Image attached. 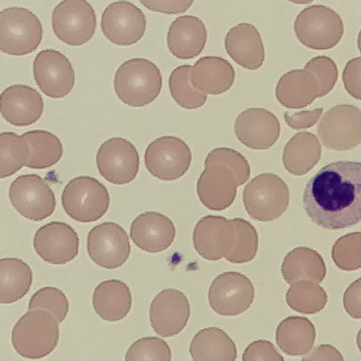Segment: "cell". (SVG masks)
<instances>
[{
  "label": "cell",
  "instance_id": "1",
  "mask_svg": "<svg viewBox=\"0 0 361 361\" xmlns=\"http://www.w3.org/2000/svg\"><path fill=\"white\" fill-rule=\"evenodd\" d=\"M302 204L311 221L325 229L361 221V162L342 160L323 166L307 183Z\"/></svg>",
  "mask_w": 361,
  "mask_h": 361
},
{
  "label": "cell",
  "instance_id": "2",
  "mask_svg": "<svg viewBox=\"0 0 361 361\" xmlns=\"http://www.w3.org/2000/svg\"><path fill=\"white\" fill-rule=\"evenodd\" d=\"M204 169L197 181V193L201 203L213 211L228 208L237 195V188L250 176V166L240 152L226 147L211 150Z\"/></svg>",
  "mask_w": 361,
  "mask_h": 361
},
{
  "label": "cell",
  "instance_id": "3",
  "mask_svg": "<svg viewBox=\"0 0 361 361\" xmlns=\"http://www.w3.org/2000/svg\"><path fill=\"white\" fill-rule=\"evenodd\" d=\"M114 87L118 98L132 107H142L154 102L162 88V75L152 61L133 58L116 70Z\"/></svg>",
  "mask_w": 361,
  "mask_h": 361
},
{
  "label": "cell",
  "instance_id": "4",
  "mask_svg": "<svg viewBox=\"0 0 361 361\" xmlns=\"http://www.w3.org/2000/svg\"><path fill=\"white\" fill-rule=\"evenodd\" d=\"M59 340V323L48 312L29 310L15 324L11 343L18 354L27 359H40L50 354Z\"/></svg>",
  "mask_w": 361,
  "mask_h": 361
},
{
  "label": "cell",
  "instance_id": "5",
  "mask_svg": "<svg viewBox=\"0 0 361 361\" xmlns=\"http://www.w3.org/2000/svg\"><path fill=\"white\" fill-rule=\"evenodd\" d=\"M290 192L286 183L276 174L263 173L244 188L243 202L252 219L271 221L281 216L289 205Z\"/></svg>",
  "mask_w": 361,
  "mask_h": 361
},
{
  "label": "cell",
  "instance_id": "6",
  "mask_svg": "<svg viewBox=\"0 0 361 361\" xmlns=\"http://www.w3.org/2000/svg\"><path fill=\"white\" fill-rule=\"evenodd\" d=\"M65 212L80 223L94 222L102 218L110 204L106 186L94 177H75L66 185L61 194Z\"/></svg>",
  "mask_w": 361,
  "mask_h": 361
},
{
  "label": "cell",
  "instance_id": "7",
  "mask_svg": "<svg viewBox=\"0 0 361 361\" xmlns=\"http://www.w3.org/2000/svg\"><path fill=\"white\" fill-rule=\"evenodd\" d=\"M295 34L306 47L327 50L341 39L344 25L340 16L324 5H312L302 9L294 22Z\"/></svg>",
  "mask_w": 361,
  "mask_h": 361
},
{
  "label": "cell",
  "instance_id": "8",
  "mask_svg": "<svg viewBox=\"0 0 361 361\" xmlns=\"http://www.w3.org/2000/svg\"><path fill=\"white\" fill-rule=\"evenodd\" d=\"M43 29L31 11L11 6L0 12V49L11 56H24L35 51L41 43Z\"/></svg>",
  "mask_w": 361,
  "mask_h": 361
},
{
  "label": "cell",
  "instance_id": "9",
  "mask_svg": "<svg viewBox=\"0 0 361 361\" xmlns=\"http://www.w3.org/2000/svg\"><path fill=\"white\" fill-rule=\"evenodd\" d=\"M144 160L152 176L161 180L172 181L181 178L188 171L192 152L181 138L164 135L148 145Z\"/></svg>",
  "mask_w": 361,
  "mask_h": 361
},
{
  "label": "cell",
  "instance_id": "10",
  "mask_svg": "<svg viewBox=\"0 0 361 361\" xmlns=\"http://www.w3.org/2000/svg\"><path fill=\"white\" fill-rule=\"evenodd\" d=\"M317 130L326 148L353 149L361 143V110L348 104L334 106L325 112Z\"/></svg>",
  "mask_w": 361,
  "mask_h": 361
},
{
  "label": "cell",
  "instance_id": "11",
  "mask_svg": "<svg viewBox=\"0 0 361 361\" xmlns=\"http://www.w3.org/2000/svg\"><path fill=\"white\" fill-rule=\"evenodd\" d=\"M51 27L54 35L63 42L81 46L94 35L97 16L87 1H62L52 11Z\"/></svg>",
  "mask_w": 361,
  "mask_h": 361
},
{
  "label": "cell",
  "instance_id": "12",
  "mask_svg": "<svg viewBox=\"0 0 361 361\" xmlns=\"http://www.w3.org/2000/svg\"><path fill=\"white\" fill-rule=\"evenodd\" d=\"M8 196L15 209L30 221L45 219L54 213L56 208L53 190L37 174H25L17 177L10 185Z\"/></svg>",
  "mask_w": 361,
  "mask_h": 361
},
{
  "label": "cell",
  "instance_id": "13",
  "mask_svg": "<svg viewBox=\"0 0 361 361\" xmlns=\"http://www.w3.org/2000/svg\"><path fill=\"white\" fill-rule=\"evenodd\" d=\"M255 288L245 275L236 271L219 274L210 284L208 302L218 314L226 317L238 315L252 305Z\"/></svg>",
  "mask_w": 361,
  "mask_h": 361
},
{
  "label": "cell",
  "instance_id": "14",
  "mask_svg": "<svg viewBox=\"0 0 361 361\" xmlns=\"http://www.w3.org/2000/svg\"><path fill=\"white\" fill-rule=\"evenodd\" d=\"M96 164L99 174L108 182L126 185L137 176L140 157L137 149L129 140L114 137L99 147Z\"/></svg>",
  "mask_w": 361,
  "mask_h": 361
},
{
  "label": "cell",
  "instance_id": "15",
  "mask_svg": "<svg viewBox=\"0 0 361 361\" xmlns=\"http://www.w3.org/2000/svg\"><path fill=\"white\" fill-rule=\"evenodd\" d=\"M87 251L99 267L114 269L128 259L130 244L125 229L119 224L107 221L93 227L87 236Z\"/></svg>",
  "mask_w": 361,
  "mask_h": 361
},
{
  "label": "cell",
  "instance_id": "16",
  "mask_svg": "<svg viewBox=\"0 0 361 361\" xmlns=\"http://www.w3.org/2000/svg\"><path fill=\"white\" fill-rule=\"evenodd\" d=\"M101 29L104 37L118 46H130L144 36L147 19L142 10L128 1L111 3L102 13Z\"/></svg>",
  "mask_w": 361,
  "mask_h": 361
},
{
  "label": "cell",
  "instance_id": "17",
  "mask_svg": "<svg viewBox=\"0 0 361 361\" xmlns=\"http://www.w3.org/2000/svg\"><path fill=\"white\" fill-rule=\"evenodd\" d=\"M33 76L47 97L60 99L68 95L75 84V72L69 59L59 51L47 49L37 53L32 65Z\"/></svg>",
  "mask_w": 361,
  "mask_h": 361
},
{
  "label": "cell",
  "instance_id": "18",
  "mask_svg": "<svg viewBox=\"0 0 361 361\" xmlns=\"http://www.w3.org/2000/svg\"><path fill=\"white\" fill-rule=\"evenodd\" d=\"M80 239L68 224L51 221L39 227L35 233L33 247L46 262L65 264L74 259L79 252Z\"/></svg>",
  "mask_w": 361,
  "mask_h": 361
},
{
  "label": "cell",
  "instance_id": "19",
  "mask_svg": "<svg viewBox=\"0 0 361 361\" xmlns=\"http://www.w3.org/2000/svg\"><path fill=\"white\" fill-rule=\"evenodd\" d=\"M236 237L233 219L221 216L207 215L195 224L192 233L193 246L204 259L217 261L232 250Z\"/></svg>",
  "mask_w": 361,
  "mask_h": 361
},
{
  "label": "cell",
  "instance_id": "20",
  "mask_svg": "<svg viewBox=\"0 0 361 361\" xmlns=\"http://www.w3.org/2000/svg\"><path fill=\"white\" fill-rule=\"evenodd\" d=\"M233 130L245 147L256 150L268 149L277 142L281 125L271 111L261 107L248 108L236 117Z\"/></svg>",
  "mask_w": 361,
  "mask_h": 361
},
{
  "label": "cell",
  "instance_id": "21",
  "mask_svg": "<svg viewBox=\"0 0 361 361\" xmlns=\"http://www.w3.org/2000/svg\"><path fill=\"white\" fill-rule=\"evenodd\" d=\"M149 315L155 333L162 337L173 336L180 333L188 324L190 302L179 290L164 289L152 301Z\"/></svg>",
  "mask_w": 361,
  "mask_h": 361
},
{
  "label": "cell",
  "instance_id": "22",
  "mask_svg": "<svg viewBox=\"0 0 361 361\" xmlns=\"http://www.w3.org/2000/svg\"><path fill=\"white\" fill-rule=\"evenodd\" d=\"M130 236L140 249L157 253L171 245L176 237V228L166 215L157 212H145L132 221Z\"/></svg>",
  "mask_w": 361,
  "mask_h": 361
},
{
  "label": "cell",
  "instance_id": "23",
  "mask_svg": "<svg viewBox=\"0 0 361 361\" xmlns=\"http://www.w3.org/2000/svg\"><path fill=\"white\" fill-rule=\"evenodd\" d=\"M4 118L15 126H27L37 122L44 111L41 94L33 87L22 84L6 88L0 97Z\"/></svg>",
  "mask_w": 361,
  "mask_h": 361
},
{
  "label": "cell",
  "instance_id": "24",
  "mask_svg": "<svg viewBox=\"0 0 361 361\" xmlns=\"http://www.w3.org/2000/svg\"><path fill=\"white\" fill-rule=\"evenodd\" d=\"M227 54L238 65L250 71L259 69L265 60V51L257 28L249 23L232 27L224 37Z\"/></svg>",
  "mask_w": 361,
  "mask_h": 361
},
{
  "label": "cell",
  "instance_id": "25",
  "mask_svg": "<svg viewBox=\"0 0 361 361\" xmlns=\"http://www.w3.org/2000/svg\"><path fill=\"white\" fill-rule=\"evenodd\" d=\"M207 28L202 20L191 15L176 18L169 25L166 44L169 51L182 60L200 55L207 43Z\"/></svg>",
  "mask_w": 361,
  "mask_h": 361
},
{
  "label": "cell",
  "instance_id": "26",
  "mask_svg": "<svg viewBox=\"0 0 361 361\" xmlns=\"http://www.w3.org/2000/svg\"><path fill=\"white\" fill-rule=\"evenodd\" d=\"M235 77L234 68L226 59L216 56L200 58L192 66V86L205 94L219 95L231 89Z\"/></svg>",
  "mask_w": 361,
  "mask_h": 361
},
{
  "label": "cell",
  "instance_id": "27",
  "mask_svg": "<svg viewBox=\"0 0 361 361\" xmlns=\"http://www.w3.org/2000/svg\"><path fill=\"white\" fill-rule=\"evenodd\" d=\"M278 102L288 109H300L319 98V87L314 76L303 69L285 73L275 87Z\"/></svg>",
  "mask_w": 361,
  "mask_h": 361
},
{
  "label": "cell",
  "instance_id": "28",
  "mask_svg": "<svg viewBox=\"0 0 361 361\" xmlns=\"http://www.w3.org/2000/svg\"><path fill=\"white\" fill-rule=\"evenodd\" d=\"M92 306L99 317L106 322L123 319L132 307L129 286L118 279H109L99 283L92 294Z\"/></svg>",
  "mask_w": 361,
  "mask_h": 361
},
{
  "label": "cell",
  "instance_id": "29",
  "mask_svg": "<svg viewBox=\"0 0 361 361\" xmlns=\"http://www.w3.org/2000/svg\"><path fill=\"white\" fill-rule=\"evenodd\" d=\"M322 155L317 137L312 133H295L286 144L282 154L285 169L296 176L307 173L317 165Z\"/></svg>",
  "mask_w": 361,
  "mask_h": 361
},
{
  "label": "cell",
  "instance_id": "30",
  "mask_svg": "<svg viewBox=\"0 0 361 361\" xmlns=\"http://www.w3.org/2000/svg\"><path fill=\"white\" fill-rule=\"evenodd\" d=\"M281 274L290 285L300 281L321 283L326 274L322 255L307 247H297L289 251L281 264Z\"/></svg>",
  "mask_w": 361,
  "mask_h": 361
},
{
  "label": "cell",
  "instance_id": "31",
  "mask_svg": "<svg viewBox=\"0 0 361 361\" xmlns=\"http://www.w3.org/2000/svg\"><path fill=\"white\" fill-rule=\"evenodd\" d=\"M189 353L197 361H233L238 356L235 342L224 330L215 326L199 331L190 342Z\"/></svg>",
  "mask_w": 361,
  "mask_h": 361
},
{
  "label": "cell",
  "instance_id": "32",
  "mask_svg": "<svg viewBox=\"0 0 361 361\" xmlns=\"http://www.w3.org/2000/svg\"><path fill=\"white\" fill-rule=\"evenodd\" d=\"M315 338V327L305 317L289 316L280 322L276 330V344L284 353L290 356L308 353Z\"/></svg>",
  "mask_w": 361,
  "mask_h": 361
},
{
  "label": "cell",
  "instance_id": "33",
  "mask_svg": "<svg viewBox=\"0 0 361 361\" xmlns=\"http://www.w3.org/2000/svg\"><path fill=\"white\" fill-rule=\"evenodd\" d=\"M30 267L20 259L6 257L0 259V302L13 303L23 298L32 283Z\"/></svg>",
  "mask_w": 361,
  "mask_h": 361
},
{
  "label": "cell",
  "instance_id": "34",
  "mask_svg": "<svg viewBox=\"0 0 361 361\" xmlns=\"http://www.w3.org/2000/svg\"><path fill=\"white\" fill-rule=\"evenodd\" d=\"M23 135L29 146V157L25 166L44 169L60 161L63 147L56 135L44 130H30Z\"/></svg>",
  "mask_w": 361,
  "mask_h": 361
},
{
  "label": "cell",
  "instance_id": "35",
  "mask_svg": "<svg viewBox=\"0 0 361 361\" xmlns=\"http://www.w3.org/2000/svg\"><path fill=\"white\" fill-rule=\"evenodd\" d=\"M327 300L324 289L311 281H300L291 284L286 294L288 307L306 314H314L322 310Z\"/></svg>",
  "mask_w": 361,
  "mask_h": 361
},
{
  "label": "cell",
  "instance_id": "36",
  "mask_svg": "<svg viewBox=\"0 0 361 361\" xmlns=\"http://www.w3.org/2000/svg\"><path fill=\"white\" fill-rule=\"evenodd\" d=\"M192 66L183 64L175 68L169 78V92L175 102L185 109L202 106L207 95L195 89L190 80Z\"/></svg>",
  "mask_w": 361,
  "mask_h": 361
},
{
  "label": "cell",
  "instance_id": "37",
  "mask_svg": "<svg viewBox=\"0 0 361 361\" xmlns=\"http://www.w3.org/2000/svg\"><path fill=\"white\" fill-rule=\"evenodd\" d=\"M29 157V146L23 135L13 132L0 134L1 178L9 177L18 171Z\"/></svg>",
  "mask_w": 361,
  "mask_h": 361
},
{
  "label": "cell",
  "instance_id": "38",
  "mask_svg": "<svg viewBox=\"0 0 361 361\" xmlns=\"http://www.w3.org/2000/svg\"><path fill=\"white\" fill-rule=\"evenodd\" d=\"M236 230L235 245L225 257L231 263L243 264L252 261L259 247L258 234L255 226L242 218L232 219Z\"/></svg>",
  "mask_w": 361,
  "mask_h": 361
},
{
  "label": "cell",
  "instance_id": "39",
  "mask_svg": "<svg viewBox=\"0 0 361 361\" xmlns=\"http://www.w3.org/2000/svg\"><path fill=\"white\" fill-rule=\"evenodd\" d=\"M331 257L341 270L355 271L361 268V231L347 233L332 246Z\"/></svg>",
  "mask_w": 361,
  "mask_h": 361
},
{
  "label": "cell",
  "instance_id": "40",
  "mask_svg": "<svg viewBox=\"0 0 361 361\" xmlns=\"http://www.w3.org/2000/svg\"><path fill=\"white\" fill-rule=\"evenodd\" d=\"M69 303L65 293L54 286L43 287L30 298L28 310H44L50 313L58 322H62L66 317Z\"/></svg>",
  "mask_w": 361,
  "mask_h": 361
},
{
  "label": "cell",
  "instance_id": "41",
  "mask_svg": "<svg viewBox=\"0 0 361 361\" xmlns=\"http://www.w3.org/2000/svg\"><path fill=\"white\" fill-rule=\"evenodd\" d=\"M171 351L168 343L156 336L141 338L128 349L125 360H171Z\"/></svg>",
  "mask_w": 361,
  "mask_h": 361
},
{
  "label": "cell",
  "instance_id": "42",
  "mask_svg": "<svg viewBox=\"0 0 361 361\" xmlns=\"http://www.w3.org/2000/svg\"><path fill=\"white\" fill-rule=\"evenodd\" d=\"M305 70L314 76L319 87V98L328 94L334 87L338 76L335 61L326 56H317L305 65Z\"/></svg>",
  "mask_w": 361,
  "mask_h": 361
},
{
  "label": "cell",
  "instance_id": "43",
  "mask_svg": "<svg viewBox=\"0 0 361 361\" xmlns=\"http://www.w3.org/2000/svg\"><path fill=\"white\" fill-rule=\"evenodd\" d=\"M243 361L252 360H284L283 357L277 351L274 344L264 339L254 341L245 349Z\"/></svg>",
  "mask_w": 361,
  "mask_h": 361
},
{
  "label": "cell",
  "instance_id": "44",
  "mask_svg": "<svg viewBox=\"0 0 361 361\" xmlns=\"http://www.w3.org/2000/svg\"><path fill=\"white\" fill-rule=\"evenodd\" d=\"M342 79L347 92L361 101V56L347 62L343 71Z\"/></svg>",
  "mask_w": 361,
  "mask_h": 361
},
{
  "label": "cell",
  "instance_id": "45",
  "mask_svg": "<svg viewBox=\"0 0 361 361\" xmlns=\"http://www.w3.org/2000/svg\"><path fill=\"white\" fill-rule=\"evenodd\" d=\"M322 112L323 108L297 112L286 111L283 118L286 124L293 130L307 129L314 126Z\"/></svg>",
  "mask_w": 361,
  "mask_h": 361
},
{
  "label": "cell",
  "instance_id": "46",
  "mask_svg": "<svg viewBox=\"0 0 361 361\" xmlns=\"http://www.w3.org/2000/svg\"><path fill=\"white\" fill-rule=\"evenodd\" d=\"M345 312L354 319H361V277L350 283L343 296Z\"/></svg>",
  "mask_w": 361,
  "mask_h": 361
},
{
  "label": "cell",
  "instance_id": "47",
  "mask_svg": "<svg viewBox=\"0 0 361 361\" xmlns=\"http://www.w3.org/2000/svg\"><path fill=\"white\" fill-rule=\"evenodd\" d=\"M140 4L152 11L165 14H178L186 11L193 1H147L140 0Z\"/></svg>",
  "mask_w": 361,
  "mask_h": 361
},
{
  "label": "cell",
  "instance_id": "48",
  "mask_svg": "<svg viewBox=\"0 0 361 361\" xmlns=\"http://www.w3.org/2000/svg\"><path fill=\"white\" fill-rule=\"evenodd\" d=\"M303 360H343L342 355L329 344L320 345L312 349Z\"/></svg>",
  "mask_w": 361,
  "mask_h": 361
},
{
  "label": "cell",
  "instance_id": "49",
  "mask_svg": "<svg viewBox=\"0 0 361 361\" xmlns=\"http://www.w3.org/2000/svg\"><path fill=\"white\" fill-rule=\"evenodd\" d=\"M356 343H357V348H358L360 352L361 353V329L359 330V331L357 334Z\"/></svg>",
  "mask_w": 361,
  "mask_h": 361
},
{
  "label": "cell",
  "instance_id": "50",
  "mask_svg": "<svg viewBox=\"0 0 361 361\" xmlns=\"http://www.w3.org/2000/svg\"><path fill=\"white\" fill-rule=\"evenodd\" d=\"M357 44V48L360 51V53L361 54V29L358 33Z\"/></svg>",
  "mask_w": 361,
  "mask_h": 361
}]
</instances>
